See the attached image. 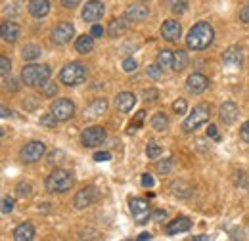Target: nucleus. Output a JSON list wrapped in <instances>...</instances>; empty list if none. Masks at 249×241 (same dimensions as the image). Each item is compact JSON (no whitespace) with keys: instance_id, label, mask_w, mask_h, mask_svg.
Listing matches in <instances>:
<instances>
[{"instance_id":"7ed1b4c3","label":"nucleus","mask_w":249,"mask_h":241,"mask_svg":"<svg viewBox=\"0 0 249 241\" xmlns=\"http://www.w3.org/2000/svg\"><path fill=\"white\" fill-rule=\"evenodd\" d=\"M73 182H75V178H73V174H71L69 171L56 169V171L50 172L48 178H46V189H48L50 193H63V191L71 189Z\"/></svg>"},{"instance_id":"393cba45","label":"nucleus","mask_w":249,"mask_h":241,"mask_svg":"<svg viewBox=\"0 0 249 241\" xmlns=\"http://www.w3.org/2000/svg\"><path fill=\"white\" fill-rule=\"evenodd\" d=\"M92 48H94L92 34H83V36H79L77 42H75V50H77L79 54H89V52H92Z\"/></svg>"},{"instance_id":"6e6d98bb","label":"nucleus","mask_w":249,"mask_h":241,"mask_svg":"<svg viewBox=\"0 0 249 241\" xmlns=\"http://www.w3.org/2000/svg\"><path fill=\"white\" fill-rule=\"evenodd\" d=\"M138 240H140V241L152 240V234H150V232H142V234H140V236H138Z\"/></svg>"},{"instance_id":"20e7f679","label":"nucleus","mask_w":249,"mask_h":241,"mask_svg":"<svg viewBox=\"0 0 249 241\" xmlns=\"http://www.w3.org/2000/svg\"><path fill=\"white\" fill-rule=\"evenodd\" d=\"M211 117V107L207 103H199L194 107V111L186 117V120L182 122V130L184 132H194L197 126L205 124Z\"/></svg>"},{"instance_id":"a878e982","label":"nucleus","mask_w":249,"mask_h":241,"mask_svg":"<svg viewBox=\"0 0 249 241\" xmlns=\"http://www.w3.org/2000/svg\"><path fill=\"white\" fill-rule=\"evenodd\" d=\"M126 29H128V19L126 17H119V19H113L109 23L107 33H109V36H121Z\"/></svg>"},{"instance_id":"f03ea898","label":"nucleus","mask_w":249,"mask_h":241,"mask_svg":"<svg viewBox=\"0 0 249 241\" xmlns=\"http://www.w3.org/2000/svg\"><path fill=\"white\" fill-rule=\"evenodd\" d=\"M52 75V69L48 65H25L23 71H21V81L27 85V86H42L44 83H48Z\"/></svg>"},{"instance_id":"2eb2a0df","label":"nucleus","mask_w":249,"mask_h":241,"mask_svg":"<svg viewBox=\"0 0 249 241\" xmlns=\"http://www.w3.org/2000/svg\"><path fill=\"white\" fill-rule=\"evenodd\" d=\"M180 34H182V27H180V23L175 21V19H167V21L161 25V36H163L165 40H169V42L178 40Z\"/></svg>"},{"instance_id":"79ce46f5","label":"nucleus","mask_w":249,"mask_h":241,"mask_svg":"<svg viewBox=\"0 0 249 241\" xmlns=\"http://www.w3.org/2000/svg\"><path fill=\"white\" fill-rule=\"evenodd\" d=\"M144 115H146V111H138V113H136V119L130 122V128H128V132H134V130L140 126V122H142V119H144Z\"/></svg>"},{"instance_id":"a18cd8bd","label":"nucleus","mask_w":249,"mask_h":241,"mask_svg":"<svg viewBox=\"0 0 249 241\" xmlns=\"http://www.w3.org/2000/svg\"><path fill=\"white\" fill-rule=\"evenodd\" d=\"M240 138H242L246 144H249V120L244 122V126L240 128Z\"/></svg>"},{"instance_id":"13d9d810","label":"nucleus","mask_w":249,"mask_h":241,"mask_svg":"<svg viewBox=\"0 0 249 241\" xmlns=\"http://www.w3.org/2000/svg\"><path fill=\"white\" fill-rule=\"evenodd\" d=\"M8 115H12V111L8 107H2V117H8Z\"/></svg>"},{"instance_id":"473e14b6","label":"nucleus","mask_w":249,"mask_h":241,"mask_svg":"<svg viewBox=\"0 0 249 241\" xmlns=\"http://www.w3.org/2000/svg\"><path fill=\"white\" fill-rule=\"evenodd\" d=\"M10 69H12V63L8 58H0V73H2V81H8V73H10Z\"/></svg>"},{"instance_id":"de8ad7c7","label":"nucleus","mask_w":249,"mask_h":241,"mask_svg":"<svg viewBox=\"0 0 249 241\" xmlns=\"http://www.w3.org/2000/svg\"><path fill=\"white\" fill-rule=\"evenodd\" d=\"M27 100H29V103H27V102H23V107H25V109H29V111H33V109L38 105V100H36V96H29Z\"/></svg>"},{"instance_id":"8fccbe9b","label":"nucleus","mask_w":249,"mask_h":241,"mask_svg":"<svg viewBox=\"0 0 249 241\" xmlns=\"http://www.w3.org/2000/svg\"><path fill=\"white\" fill-rule=\"evenodd\" d=\"M240 19L244 23H249V4H246L242 10H240Z\"/></svg>"},{"instance_id":"72a5a7b5","label":"nucleus","mask_w":249,"mask_h":241,"mask_svg":"<svg viewBox=\"0 0 249 241\" xmlns=\"http://www.w3.org/2000/svg\"><path fill=\"white\" fill-rule=\"evenodd\" d=\"M16 193H18V197H29L31 195V184H25V182L18 184Z\"/></svg>"},{"instance_id":"1a4fd4ad","label":"nucleus","mask_w":249,"mask_h":241,"mask_svg":"<svg viewBox=\"0 0 249 241\" xmlns=\"http://www.w3.org/2000/svg\"><path fill=\"white\" fill-rule=\"evenodd\" d=\"M106 140V130L102 126H90V128H85L83 134H81V144L85 148H96L100 144H104Z\"/></svg>"},{"instance_id":"412c9836","label":"nucleus","mask_w":249,"mask_h":241,"mask_svg":"<svg viewBox=\"0 0 249 241\" xmlns=\"http://www.w3.org/2000/svg\"><path fill=\"white\" fill-rule=\"evenodd\" d=\"M29 14H31L33 17H44V16H48V12H50V2L48 0H31L29 2Z\"/></svg>"},{"instance_id":"423d86ee","label":"nucleus","mask_w":249,"mask_h":241,"mask_svg":"<svg viewBox=\"0 0 249 241\" xmlns=\"http://www.w3.org/2000/svg\"><path fill=\"white\" fill-rule=\"evenodd\" d=\"M128 207H130V212L136 220V224H146L150 218H152V212H150V205L146 199L142 197H132L128 201Z\"/></svg>"},{"instance_id":"4468645a","label":"nucleus","mask_w":249,"mask_h":241,"mask_svg":"<svg viewBox=\"0 0 249 241\" xmlns=\"http://www.w3.org/2000/svg\"><path fill=\"white\" fill-rule=\"evenodd\" d=\"M222 63L226 67H242L244 65V50L240 46H230L222 54Z\"/></svg>"},{"instance_id":"4d7b16f0","label":"nucleus","mask_w":249,"mask_h":241,"mask_svg":"<svg viewBox=\"0 0 249 241\" xmlns=\"http://www.w3.org/2000/svg\"><path fill=\"white\" fill-rule=\"evenodd\" d=\"M194 240L196 241H207L209 240V236H203V234H201V236H194Z\"/></svg>"},{"instance_id":"37998d69","label":"nucleus","mask_w":249,"mask_h":241,"mask_svg":"<svg viewBox=\"0 0 249 241\" xmlns=\"http://www.w3.org/2000/svg\"><path fill=\"white\" fill-rule=\"evenodd\" d=\"M157 98H159V92L156 88H148V90H144V100L146 102H156Z\"/></svg>"},{"instance_id":"bb28decb","label":"nucleus","mask_w":249,"mask_h":241,"mask_svg":"<svg viewBox=\"0 0 249 241\" xmlns=\"http://www.w3.org/2000/svg\"><path fill=\"white\" fill-rule=\"evenodd\" d=\"M188 65V54L184 50H177L175 52V60H173V71H177V73H180V71H184Z\"/></svg>"},{"instance_id":"a211bd4d","label":"nucleus","mask_w":249,"mask_h":241,"mask_svg":"<svg viewBox=\"0 0 249 241\" xmlns=\"http://www.w3.org/2000/svg\"><path fill=\"white\" fill-rule=\"evenodd\" d=\"M134 103H136V96H134L132 92H121V94H117V98H115V107H117V111H121V113L132 111Z\"/></svg>"},{"instance_id":"b1692460","label":"nucleus","mask_w":249,"mask_h":241,"mask_svg":"<svg viewBox=\"0 0 249 241\" xmlns=\"http://www.w3.org/2000/svg\"><path fill=\"white\" fill-rule=\"evenodd\" d=\"M171 191H173V195H177L180 199H186L192 195V186L184 180H177L171 184Z\"/></svg>"},{"instance_id":"6ab92c4d","label":"nucleus","mask_w":249,"mask_h":241,"mask_svg":"<svg viewBox=\"0 0 249 241\" xmlns=\"http://www.w3.org/2000/svg\"><path fill=\"white\" fill-rule=\"evenodd\" d=\"M148 16H150V10H148V6H142V4H132L124 12V17L128 21H144Z\"/></svg>"},{"instance_id":"4c0bfd02","label":"nucleus","mask_w":249,"mask_h":241,"mask_svg":"<svg viewBox=\"0 0 249 241\" xmlns=\"http://www.w3.org/2000/svg\"><path fill=\"white\" fill-rule=\"evenodd\" d=\"M173 109H175V113H178V115H180V113H186V109H188L186 100H182V98L177 100V102L173 103Z\"/></svg>"},{"instance_id":"ea45409f","label":"nucleus","mask_w":249,"mask_h":241,"mask_svg":"<svg viewBox=\"0 0 249 241\" xmlns=\"http://www.w3.org/2000/svg\"><path fill=\"white\" fill-rule=\"evenodd\" d=\"M171 169H173V161H171V159H165V161L157 163V171H159V172H163V174H167Z\"/></svg>"},{"instance_id":"09e8293b","label":"nucleus","mask_w":249,"mask_h":241,"mask_svg":"<svg viewBox=\"0 0 249 241\" xmlns=\"http://www.w3.org/2000/svg\"><path fill=\"white\" fill-rule=\"evenodd\" d=\"M167 218V212L161 211V209H157V211L152 212V220H156V222H161V220H165Z\"/></svg>"},{"instance_id":"c85d7f7f","label":"nucleus","mask_w":249,"mask_h":241,"mask_svg":"<svg viewBox=\"0 0 249 241\" xmlns=\"http://www.w3.org/2000/svg\"><path fill=\"white\" fill-rule=\"evenodd\" d=\"M40 54H42V50H40L38 46H35V44H27V46L21 50V56H23L25 61L36 60V58H40Z\"/></svg>"},{"instance_id":"603ef678","label":"nucleus","mask_w":249,"mask_h":241,"mask_svg":"<svg viewBox=\"0 0 249 241\" xmlns=\"http://www.w3.org/2000/svg\"><path fill=\"white\" fill-rule=\"evenodd\" d=\"M79 4H81V0H62V6L63 8H69V10L77 8Z\"/></svg>"},{"instance_id":"c03bdc74","label":"nucleus","mask_w":249,"mask_h":241,"mask_svg":"<svg viewBox=\"0 0 249 241\" xmlns=\"http://www.w3.org/2000/svg\"><path fill=\"white\" fill-rule=\"evenodd\" d=\"M136 69V61L132 60V58H126V60L123 61V71H126V73H132Z\"/></svg>"},{"instance_id":"49530a36","label":"nucleus","mask_w":249,"mask_h":241,"mask_svg":"<svg viewBox=\"0 0 249 241\" xmlns=\"http://www.w3.org/2000/svg\"><path fill=\"white\" fill-rule=\"evenodd\" d=\"M109 159H111V153H107V151H98V153L94 155V161H98V163L109 161Z\"/></svg>"},{"instance_id":"4be33fe9","label":"nucleus","mask_w":249,"mask_h":241,"mask_svg":"<svg viewBox=\"0 0 249 241\" xmlns=\"http://www.w3.org/2000/svg\"><path fill=\"white\" fill-rule=\"evenodd\" d=\"M106 111H107V102H106V100H94L92 103L85 109V117H89V119H98V117H102Z\"/></svg>"},{"instance_id":"dca6fc26","label":"nucleus","mask_w":249,"mask_h":241,"mask_svg":"<svg viewBox=\"0 0 249 241\" xmlns=\"http://www.w3.org/2000/svg\"><path fill=\"white\" fill-rule=\"evenodd\" d=\"M238 115H240V109H238V105L232 103V102H224V103L220 105V109H218V117H220V120H222L224 124L236 122Z\"/></svg>"},{"instance_id":"c9c22d12","label":"nucleus","mask_w":249,"mask_h":241,"mask_svg":"<svg viewBox=\"0 0 249 241\" xmlns=\"http://www.w3.org/2000/svg\"><path fill=\"white\" fill-rule=\"evenodd\" d=\"M56 122H58V119L52 115V111L40 117V124H42V126H46V128H54V126H56Z\"/></svg>"},{"instance_id":"cd10ccee","label":"nucleus","mask_w":249,"mask_h":241,"mask_svg":"<svg viewBox=\"0 0 249 241\" xmlns=\"http://www.w3.org/2000/svg\"><path fill=\"white\" fill-rule=\"evenodd\" d=\"M167 126H169V119H167L165 113H156V115L152 117V128H154V130H157V132H165Z\"/></svg>"},{"instance_id":"864d4df0","label":"nucleus","mask_w":249,"mask_h":241,"mask_svg":"<svg viewBox=\"0 0 249 241\" xmlns=\"http://www.w3.org/2000/svg\"><path fill=\"white\" fill-rule=\"evenodd\" d=\"M207 136H209V138H215V140H220V138H218V132H217V126H215V124H209V128H207Z\"/></svg>"},{"instance_id":"a19ab883","label":"nucleus","mask_w":249,"mask_h":241,"mask_svg":"<svg viewBox=\"0 0 249 241\" xmlns=\"http://www.w3.org/2000/svg\"><path fill=\"white\" fill-rule=\"evenodd\" d=\"M12 211H14V199L12 197H4L2 199V212L4 214H10Z\"/></svg>"},{"instance_id":"9d476101","label":"nucleus","mask_w":249,"mask_h":241,"mask_svg":"<svg viewBox=\"0 0 249 241\" xmlns=\"http://www.w3.org/2000/svg\"><path fill=\"white\" fill-rule=\"evenodd\" d=\"M44 151H46V146L42 142L33 140L29 144H25V148H21L19 155H21V161L23 163H35V161H38L44 155Z\"/></svg>"},{"instance_id":"aec40b11","label":"nucleus","mask_w":249,"mask_h":241,"mask_svg":"<svg viewBox=\"0 0 249 241\" xmlns=\"http://www.w3.org/2000/svg\"><path fill=\"white\" fill-rule=\"evenodd\" d=\"M14 240L16 241H31L35 240V226L31 222H23L14 230Z\"/></svg>"},{"instance_id":"ddd939ff","label":"nucleus","mask_w":249,"mask_h":241,"mask_svg":"<svg viewBox=\"0 0 249 241\" xmlns=\"http://www.w3.org/2000/svg\"><path fill=\"white\" fill-rule=\"evenodd\" d=\"M209 86V79L201 73H192L186 81V90L190 94H201V92L207 90Z\"/></svg>"},{"instance_id":"0eeeda50","label":"nucleus","mask_w":249,"mask_h":241,"mask_svg":"<svg viewBox=\"0 0 249 241\" xmlns=\"http://www.w3.org/2000/svg\"><path fill=\"white\" fill-rule=\"evenodd\" d=\"M98 197H100V191L94 188V186H87V188H83V189H79L77 193H75V199H73V205H75V209H87V207H90L92 203L98 201Z\"/></svg>"},{"instance_id":"f257e3e1","label":"nucleus","mask_w":249,"mask_h":241,"mask_svg":"<svg viewBox=\"0 0 249 241\" xmlns=\"http://www.w3.org/2000/svg\"><path fill=\"white\" fill-rule=\"evenodd\" d=\"M213 38H215V29L207 21H199L188 31L186 46L190 50H205L213 44Z\"/></svg>"},{"instance_id":"58836bf2","label":"nucleus","mask_w":249,"mask_h":241,"mask_svg":"<svg viewBox=\"0 0 249 241\" xmlns=\"http://www.w3.org/2000/svg\"><path fill=\"white\" fill-rule=\"evenodd\" d=\"M63 155H65V153H63L62 150L52 151V153L48 155V163H50V165H56V163H62V161H63Z\"/></svg>"},{"instance_id":"7c9ffc66","label":"nucleus","mask_w":249,"mask_h":241,"mask_svg":"<svg viewBox=\"0 0 249 241\" xmlns=\"http://www.w3.org/2000/svg\"><path fill=\"white\" fill-rule=\"evenodd\" d=\"M188 8V0H171V10L175 12V14H184Z\"/></svg>"},{"instance_id":"2f4dec72","label":"nucleus","mask_w":249,"mask_h":241,"mask_svg":"<svg viewBox=\"0 0 249 241\" xmlns=\"http://www.w3.org/2000/svg\"><path fill=\"white\" fill-rule=\"evenodd\" d=\"M146 153H148L150 159H159L161 153H163V150H161V146H157L156 142H150L148 148H146Z\"/></svg>"},{"instance_id":"e433bc0d","label":"nucleus","mask_w":249,"mask_h":241,"mask_svg":"<svg viewBox=\"0 0 249 241\" xmlns=\"http://www.w3.org/2000/svg\"><path fill=\"white\" fill-rule=\"evenodd\" d=\"M148 75H150V77H152V79H161V77H163V67H161V65H159V63H157V65H150V67H148Z\"/></svg>"},{"instance_id":"6e6552de","label":"nucleus","mask_w":249,"mask_h":241,"mask_svg":"<svg viewBox=\"0 0 249 241\" xmlns=\"http://www.w3.org/2000/svg\"><path fill=\"white\" fill-rule=\"evenodd\" d=\"M50 111H52V115L58 119V122H63V120L73 117V113H75V103H73L71 100H67V98H60V100H56V102L52 103Z\"/></svg>"},{"instance_id":"5fc2aeb1","label":"nucleus","mask_w":249,"mask_h":241,"mask_svg":"<svg viewBox=\"0 0 249 241\" xmlns=\"http://www.w3.org/2000/svg\"><path fill=\"white\" fill-rule=\"evenodd\" d=\"M90 34H92V36H102V34H104V29H102L100 25H94L92 33H90Z\"/></svg>"},{"instance_id":"c756f323","label":"nucleus","mask_w":249,"mask_h":241,"mask_svg":"<svg viewBox=\"0 0 249 241\" xmlns=\"http://www.w3.org/2000/svg\"><path fill=\"white\" fill-rule=\"evenodd\" d=\"M173 60H175V52H171V50H161L157 54V63L161 67H171L173 69Z\"/></svg>"},{"instance_id":"9b49d317","label":"nucleus","mask_w":249,"mask_h":241,"mask_svg":"<svg viewBox=\"0 0 249 241\" xmlns=\"http://www.w3.org/2000/svg\"><path fill=\"white\" fill-rule=\"evenodd\" d=\"M75 34V27H73V23H69V21H62L60 25H56L54 31H52V42L54 44H58V46H62V44H67L69 40H71V36Z\"/></svg>"},{"instance_id":"5701e85b","label":"nucleus","mask_w":249,"mask_h":241,"mask_svg":"<svg viewBox=\"0 0 249 241\" xmlns=\"http://www.w3.org/2000/svg\"><path fill=\"white\" fill-rule=\"evenodd\" d=\"M0 33H2V38L6 42H16L19 38V25L14 21H6V23H2Z\"/></svg>"},{"instance_id":"39448f33","label":"nucleus","mask_w":249,"mask_h":241,"mask_svg":"<svg viewBox=\"0 0 249 241\" xmlns=\"http://www.w3.org/2000/svg\"><path fill=\"white\" fill-rule=\"evenodd\" d=\"M85 79H87V69L81 63H67L60 73V81L67 86H77L85 83Z\"/></svg>"},{"instance_id":"f704fd0d","label":"nucleus","mask_w":249,"mask_h":241,"mask_svg":"<svg viewBox=\"0 0 249 241\" xmlns=\"http://www.w3.org/2000/svg\"><path fill=\"white\" fill-rule=\"evenodd\" d=\"M42 94H44L46 98H54V96L58 94L56 83H44V85H42Z\"/></svg>"},{"instance_id":"f8f14e48","label":"nucleus","mask_w":249,"mask_h":241,"mask_svg":"<svg viewBox=\"0 0 249 241\" xmlns=\"http://www.w3.org/2000/svg\"><path fill=\"white\" fill-rule=\"evenodd\" d=\"M104 12H106L104 2H100V0H90V2H87V6L83 8V19L94 23V21H98V19L104 16Z\"/></svg>"},{"instance_id":"f3484780","label":"nucleus","mask_w":249,"mask_h":241,"mask_svg":"<svg viewBox=\"0 0 249 241\" xmlns=\"http://www.w3.org/2000/svg\"><path fill=\"white\" fill-rule=\"evenodd\" d=\"M192 228V220L186 218V216H177L175 220H171L167 224V234L169 236H178L182 232H188Z\"/></svg>"},{"instance_id":"3c124183","label":"nucleus","mask_w":249,"mask_h":241,"mask_svg":"<svg viewBox=\"0 0 249 241\" xmlns=\"http://www.w3.org/2000/svg\"><path fill=\"white\" fill-rule=\"evenodd\" d=\"M142 186H144V188H152V186H154V176H152V174H142Z\"/></svg>"}]
</instances>
